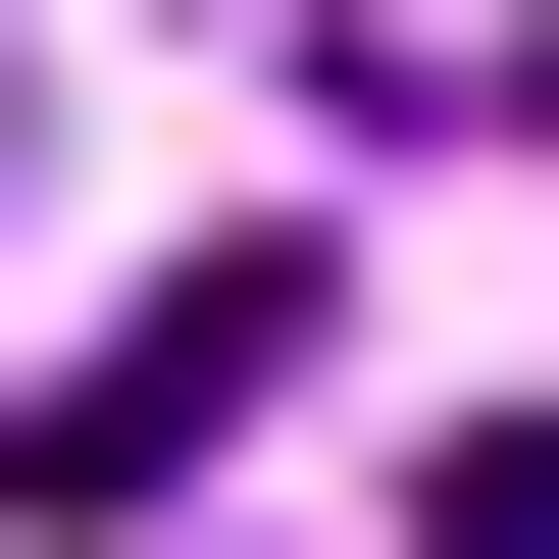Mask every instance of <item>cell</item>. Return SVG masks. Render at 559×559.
Listing matches in <instances>:
<instances>
[{"mask_svg":"<svg viewBox=\"0 0 559 559\" xmlns=\"http://www.w3.org/2000/svg\"><path fill=\"white\" fill-rule=\"evenodd\" d=\"M254 407H306V254H153V306H103V407H51V509H204Z\"/></svg>","mask_w":559,"mask_h":559,"instance_id":"6da1fadb","label":"cell"},{"mask_svg":"<svg viewBox=\"0 0 559 559\" xmlns=\"http://www.w3.org/2000/svg\"><path fill=\"white\" fill-rule=\"evenodd\" d=\"M457 559H559V407H509V457H457Z\"/></svg>","mask_w":559,"mask_h":559,"instance_id":"7a4b0ae2","label":"cell"}]
</instances>
